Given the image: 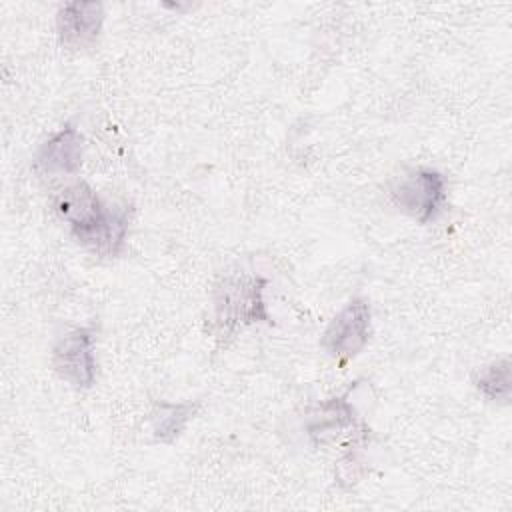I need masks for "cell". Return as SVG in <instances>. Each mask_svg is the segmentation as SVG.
Returning <instances> with one entry per match:
<instances>
[{
  "mask_svg": "<svg viewBox=\"0 0 512 512\" xmlns=\"http://www.w3.org/2000/svg\"><path fill=\"white\" fill-rule=\"evenodd\" d=\"M268 280L254 274H228L214 288V318L216 324L232 332L250 324H272L264 288Z\"/></svg>",
  "mask_w": 512,
  "mask_h": 512,
  "instance_id": "obj_1",
  "label": "cell"
},
{
  "mask_svg": "<svg viewBox=\"0 0 512 512\" xmlns=\"http://www.w3.org/2000/svg\"><path fill=\"white\" fill-rule=\"evenodd\" d=\"M392 202L410 218L428 224L446 202V176L434 168H412L390 184Z\"/></svg>",
  "mask_w": 512,
  "mask_h": 512,
  "instance_id": "obj_2",
  "label": "cell"
},
{
  "mask_svg": "<svg viewBox=\"0 0 512 512\" xmlns=\"http://www.w3.org/2000/svg\"><path fill=\"white\" fill-rule=\"evenodd\" d=\"M372 312L364 298L350 300L328 324L322 334V348L340 364L356 358L370 340Z\"/></svg>",
  "mask_w": 512,
  "mask_h": 512,
  "instance_id": "obj_3",
  "label": "cell"
},
{
  "mask_svg": "<svg viewBox=\"0 0 512 512\" xmlns=\"http://www.w3.org/2000/svg\"><path fill=\"white\" fill-rule=\"evenodd\" d=\"M96 336L92 328H74L52 350L54 372L74 388H90L96 380Z\"/></svg>",
  "mask_w": 512,
  "mask_h": 512,
  "instance_id": "obj_4",
  "label": "cell"
},
{
  "mask_svg": "<svg viewBox=\"0 0 512 512\" xmlns=\"http://www.w3.org/2000/svg\"><path fill=\"white\" fill-rule=\"evenodd\" d=\"M130 212L128 206H104L92 220L72 226L70 234L80 246L96 256L114 258L124 250Z\"/></svg>",
  "mask_w": 512,
  "mask_h": 512,
  "instance_id": "obj_5",
  "label": "cell"
},
{
  "mask_svg": "<svg viewBox=\"0 0 512 512\" xmlns=\"http://www.w3.org/2000/svg\"><path fill=\"white\" fill-rule=\"evenodd\" d=\"M306 430L316 446H324L342 438L358 442L368 432L366 426L360 422L354 406L348 402V394L318 404L308 414Z\"/></svg>",
  "mask_w": 512,
  "mask_h": 512,
  "instance_id": "obj_6",
  "label": "cell"
},
{
  "mask_svg": "<svg viewBox=\"0 0 512 512\" xmlns=\"http://www.w3.org/2000/svg\"><path fill=\"white\" fill-rule=\"evenodd\" d=\"M104 6L100 2H68L60 6L56 28L60 44L70 50H88L100 38Z\"/></svg>",
  "mask_w": 512,
  "mask_h": 512,
  "instance_id": "obj_7",
  "label": "cell"
},
{
  "mask_svg": "<svg viewBox=\"0 0 512 512\" xmlns=\"http://www.w3.org/2000/svg\"><path fill=\"white\" fill-rule=\"evenodd\" d=\"M84 138L82 134L66 124L58 132H54L38 150L34 168L40 174H76L82 166Z\"/></svg>",
  "mask_w": 512,
  "mask_h": 512,
  "instance_id": "obj_8",
  "label": "cell"
},
{
  "mask_svg": "<svg viewBox=\"0 0 512 512\" xmlns=\"http://www.w3.org/2000/svg\"><path fill=\"white\" fill-rule=\"evenodd\" d=\"M106 204L100 202L98 194L86 182H74L64 186L54 198L56 214L72 226L84 224L102 212Z\"/></svg>",
  "mask_w": 512,
  "mask_h": 512,
  "instance_id": "obj_9",
  "label": "cell"
},
{
  "mask_svg": "<svg viewBox=\"0 0 512 512\" xmlns=\"http://www.w3.org/2000/svg\"><path fill=\"white\" fill-rule=\"evenodd\" d=\"M198 412V402H156L150 412L152 436L156 442L170 444L186 428V424Z\"/></svg>",
  "mask_w": 512,
  "mask_h": 512,
  "instance_id": "obj_10",
  "label": "cell"
},
{
  "mask_svg": "<svg viewBox=\"0 0 512 512\" xmlns=\"http://www.w3.org/2000/svg\"><path fill=\"white\" fill-rule=\"evenodd\" d=\"M474 386L488 400L508 404V400H510V386H512L510 360L502 358V360H496V362L480 368L476 372V376H474Z\"/></svg>",
  "mask_w": 512,
  "mask_h": 512,
  "instance_id": "obj_11",
  "label": "cell"
}]
</instances>
